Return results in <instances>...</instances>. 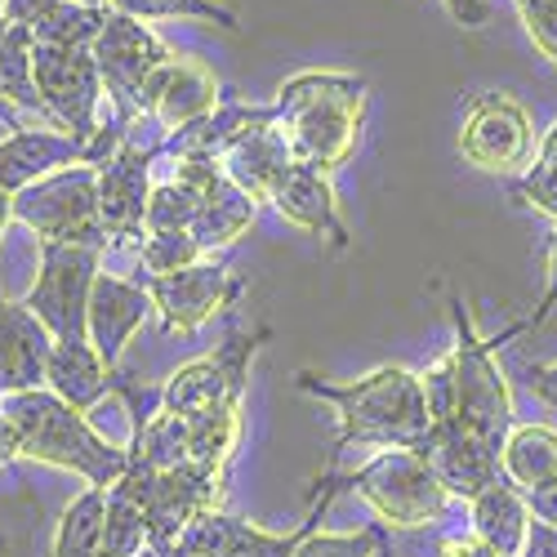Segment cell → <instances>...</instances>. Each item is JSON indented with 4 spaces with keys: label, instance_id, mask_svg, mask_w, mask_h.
<instances>
[{
    "label": "cell",
    "instance_id": "obj_25",
    "mask_svg": "<svg viewBox=\"0 0 557 557\" xmlns=\"http://www.w3.org/2000/svg\"><path fill=\"white\" fill-rule=\"evenodd\" d=\"M0 99L14 112H36L45 121V108L36 99V76H32V27L5 23V32H0Z\"/></svg>",
    "mask_w": 557,
    "mask_h": 557
},
{
    "label": "cell",
    "instance_id": "obj_13",
    "mask_svg": "<svg viewBox=\"0 0 557 557\" xmlns=\"http://www.w3.org/2000/svg\"><path fill=\"white\" fill-rule=\"evenodd\" d=\"M263 339H268L263 326L259 331H232L219 352L178 366L174 375L165 380V388H161V410L193 420V414L214 410L223 401H246L250 361H255V352H259Z\"/></svg>",
    "mask_w": 557,
    "mask_h": 557
},
{
    "label": "cell",
    "instance_id": "obj_46",
    "mask_svg": "<svg viewBox=\"0 0 557 557\" xmlns=\"http://www.w3.org/2000/svg\"><path fill=\"white\" fill-rule=\"evenodd\" d=\"M0 18H5V0H0Z\"/></svg>",
    "mask_w": 557,
    "mask_h": 557
},
{
    "label": "cell",
    "instance_id": "obj_1",
    "mask_svg": "<svg viewBox=\"0 0 557 557\" xmlns=\"http://www.w3.org/2000/svg\"><path fill=\"white\" fill-rule=\"evenodd\" d=\"M450 352L437 357L420 384L429 401V442L424 455L433 473L450 491V499L469 504L482 486L499 478V450L513 429V393L499 370V348L518 339L522 326L513 321L508 331L482 339L473 326V312L459 290H450Z\"/></svg>",
    "mask_w": 557,
    "mask_h": 557
},
{
    "label": "cell",
    "instance_id": "obj_44",
    "mask_svg": "<svg viewBox=\"0 0 557 557\" xmlns=\"http://www.w3.org/2000/svg\"><path fill=\"white\" fill-rule=\"evenodd\" d=\"M10 219H14V197H5V193H0V237H5Z\"/></svg>",
    "mask_w": 557,
    "mask_h": 557
},
{
    "label": "cell",
    "instance_id": "obj_19",
    "mask_svg": "<svg viewBox=\"0 0 557 557\" xmlns=\"http://www.w3.org/2000/svg\"><path fill=\"white\" fill-rule=\"evenodd\" d=\"M54 335L40 326L27 304L0 299V397L45 388Z\"/></svg>",
    "mask_w": 557,
    "mask_h": 557
},
{
    "label": "cell",
    "instance_id": "obj_28",
    "mask_svg": "<svg viewBox=\"0 0 557 557\" xmlns=\"http://www.w3.org/2000/svg\"><path fill=\"white\" fill-rule=\"evenodd\" d=\"M508 197H513L518 206H527V210H535V214H544V219L557 223V121L548 125L535 161H531L518 178H508Z\"/></svg>",
    "mask_w": 557,
    "mask_h": 557
},
{
    "label": "cell",
    "instance_id": "obj_22",
    "mask_svg": "<svg viewBox=\"0 0 557 557\" xmlns=\"http://www.w3.org/2000/svg\"><path fill=\"white\" fill-rule=\"evenodd\" d=\"M469 522L473 535L495 553V557H518L531 531V508L527 495L518 486H508L504 478H495L491 486H482L469 499Z\"/></svg>",
    "mask_w": 557,
    "mask_h": 557
},
{
    "label": "cell",
    "instance_id": "obj_39",
    "mask_svg": "<svg viewBox=\"0 0 557 557\" xmlns=\"http://www.w3.org/2000/svg\"><path fill=\"white\" fill-rule=\"evenodd\" d=\"M527 508H531V518H535V522H544V527L557 531V482L531 491V495H527Z\"/></svg>",
    "mask_w": 557,
    "mask_h": 557
},
{
    "label": "cell",
    "instance_id": "obj_33",
    "mask_svg": "<svg viewBox=\"0 0 557 557\" xmlns=\"http://www.w3.org/2000/svg\"><path fill=\"white\" fill-rule=\"evenodd\" d=\"M384 548V531L370 527V531H357V535H304L295 557H375Z\"/></svg>",
    "mask_w": 557,
    "mask_h": 557
},
{
    "label": "cell",
    "instance_id": "obj_24",
    "mask_svg": "<svg viewBox=\"0 0 557 557\" xmlns=\"http://www.w3.org/2000/svg\"><path fill=\"white\" fill-rule=\"evenodd\" d=\"M499 478L522 495L557 482V429L548 424H513L499 450Z\"/></svg>",
    "mask_w": 557,
    "mask_h": 557
},
{
    "label": "cell",
    "instance_id": "obj_40",
    "mask_svg": "<svg viewBox=\"0 0 557 557\" xmlns=\"http://www.w3.org/2000/svg\"><path fill=\"white\" fill-rule=\"evenodd\" d=\"M518 557H557V531L531 518V531H527V544Z\"/></svg>",
    "mask_w": 557,
    "mask_h": 557
},
{
    "label": "cell",
    "instance_id": "obj_15",
    "mask_svg": "<svg viewBox=\"0 0 557 557\" xmlns=\"http://www.w3.org/2000/svg\"><path fill=\"white\" fill-rule=\"evenodd\" d=\"M174 178L188 183L197 197V214H193V242L201 246L206 259H214L219 250H227L232 242H242L259 219V201L246 197L237 183H232L219 161L210 157H178L174 161Z\"/></svg>",
    "mask_w": 557,
    "mask_h": 557
},
{
    "label": "cell",
    "instance_id": "obj_47",
    "mask_svg": "<svg viewBox=\"0 0 557 557\" xmlns=\"http://www.w3.org/2000/svg\"><path fill=\"white\" fill-rule=\"evenodd\" d=\"M0 32H5V18H0Z\"/></svg>",
    "mask_w": 557,
    "mask_h": 557
},
{
    "label": "cell",
    "instance_id": "obj_12",
    "mask_svg": "<svg viewBox=\"0 0 557 557\" xmlns=\"http://www.w3.org/2000/svg\"><path fill=\"white\" fill-rule=\"evenodd\" d=\"M103 272V250L85 246H40V272L36 286L27 290V308L54 339H89L85 335V308H89V286Z\"/></svg>",
    "mask_w": 557,
    "mask_h": 557
},
{
    "label": "cell",
    "instance_id": "obj_16",
    "mask_svg": "<svg viewBox=\"0 0 557 557\" xmlns=\"http://www.w3.org/2000/svg\"><path fill=\"white\" fill-rule=\"evenodd\" d=\"M326 508H331L326 499H312L308 522H299L286 535H272L263 527H250L242 518L223 513V508H206V513H197L188 527H183L178 544L193 548L197 557H295L299 540L317 531V522L326 518Z\"/></svg>",
    "mask_w": 557,
    "mask_h": 557
},
{
    "label": "cell",
    "instance_id": "obj_21",
    "mask_svg": "<svg viewBox=\"0 0 557 557\" xmlns=\"http://www.w3.org/2000/svg\"><path fill=\"white\" fill-rule=\"evenodd\" d=\"M81 161H85V148L76 144L72 134H63V129H27L23 125V129H14L5 138V144H0V193L18 197L23 188L40 183L45 174L81 165Z\"/></svg>",
    "mask_w": 557,
    "mask_h": 557
},
{
    "label": "cell",
    "instance_id": "obj_45",
    "mask_svg": "<svg viewBox=\"0 0 557 557\" xmlns=\"http://www.w3.org/2000/svg\"><path fill=\"white\" fill-rule=\"evenodd\" d=\"M0 121H5L10 129H23V125H18V112H14V108H10L5 99H0Z\"/></svg>",
    "mask_w": 557,
    "mask_h": 557
},
{
    "label": "cell",
    "instance_id": "obj_32",
    "mask_svg": "<svg viewBox=\"0 0 557 557\" xmlns=\"http://www.w3.org/2000/svg\"><path fill=\"white\" fill-rule=\"evenodd\" d=\"M193 214H197V197L188 183H178L174 174L152 183L148 193V232H188L193 227Z\"/></svg>",
    "mask_w": 557,
    "mask_h": 557
},
{
    "label": "cell",
    "instance_id": "obj_26",
    "mask_svg": "<svg viewBox=\"0 0 557 557\" xmlns=\"http://www.w3.org/2000/svg\"><path fill=\"white\" fill-rule=\"evenodd\" d=\"M103 518H108V491L89 486L67 504V513L54 535V557H99L103 548Z\"/></svg>",
    "mask_w": 557,
    "mask_h": 557
},
{
    "label": "cell",
    "instance_id": "obj_41",
    "mask_svg": "<svg viewBox=\"0 0 557 557\" xmlns=\"http://www.w3.org/2000/svg\"><path fill=\"white\" fill-rule=\"evenodd\" d=\"M437 557H495V553L478 535H450V540H442Z\"/></svg>",
    "mask_w": 557,
    "mask_h": 557
},
{
    "label": "cell",
    "instance_id": "obj_42",
    "mask_svg": "<svg viewBox=\"0 0 557 557\" xmlns=\"http://www.w3.org/2000/svg\"><path fill=\"white\" fill-rule=\"evenodd\" d=\"M18 459V437H14V424L5 420V410H0V463Z\"/></svg>",
    "mask_w": 557,
    "mask_h": 557
},
{
    "label": "cell",
    "instance_id": "obj_10",
    "mask_svg": "<svg viewBox=\"0 0 557 557\" xmlns=\"http://www.w3.org/2000/svg\"><path fill=\"white\" fill-rule=\"evenodd\" d=\"M161 157V144L148 138L138 144L134 134L121 138V148L99 165V214L108 232V250L138 255L148 237V193H152V165Z\"/></svg>",
    "mask_w": 557,
    "mask_h": 557
},
{
    "label": "cell",
    "instance_id": "obj_37",
    "mask_svg": "<svg viewBox=\"0 0 557 557\" xmlns=\"http://www.w3.org/2000/svg\"><path fill=\"white\" fill-rule=\"evenodd\" d=\"M54 5L63 0H5V23H18V27H32L36 18H45Z\"/></svg>",
    "mask_w": 557,
    "mask_h": 557
},
{
    "label": "cell",
    "instance_id": "obj_23",
    "mask_svg": "<svg viewBox=\"0 0 557 557\" xmlns=\"http://www.w3.org/2000/svg\"><path fill=\"white\" fill-rule=\"evenodd\" d=\"M45 388L89 414L112 388V370L103 366V357L89 339H54L50 366H45Z\"/></svg>",
    "mask_w": 557,
    "mask_h": 557
},
{
    "label": "cell",
    "instance_id": "obj_34",
    "mask_svg": "<svg viewBox=\"0 0 557 557\" xmlns=\"http://www.w3.org/2000/svg\"><path fill=\"white\" fill-rule=\"evenodd\" d=\"M535 50L557 67V0H513Z\"/></svg>",
    "mask_w": 557,
    "mask_h": 557
},
{
    "label": "cell",
    "instance_id": "obj_20",
    "mask_svg": "<svg viewBox=\"0 0 557 557\" xmlns=\"http://www.w3.org/2000/svg\"><path fill=\"white\" fill-rule=\"evenodd\" d=\"M290 165H295V157H290V148H286V138L276 134V125H272V108H268L255 125H246V129L219 152V170H223L232 183H237L246 197H255V201H268L272 183L282 178Z\"/></svg>",
    "mask_w": 557,
    "mask_h": 557
},
{
    "label": "cell",
    "instance_id": "obj_35",
    "mask_svg": "<svg viewBox=\"0 0 557 557\" xmlns=\"http://www.w3.org/2000/svg\"><path fill=\"white\" fill-rule=\"evenodd\" d=\"M544 272H548V286H544V295L535 299V308L518 321L522 335H527V331H540L544 321H548V312L557 308V227H553V237H548V246H544Z\"/></svg>",
    "mask_w": 557,
    "mask_h": 557
},
{
    "label": "cell",
    "instance_id": "obj_29",
    "mask_svg": "<svg viewBox=\"0 0 557 557\" xmlns=\"http://www.w3.org/2000/svg\"><path fill=\"white\" fill-rule=\"evenodd\" d=\"M108 10L129 14L138 23H152V18H197V23H214L223 32H242L237 10L219 5V0H108Z\"/></svg>",
    "mask_w": 557,
    "mask_h": 557
},
{
    "label": "cell",
    "instance_id": "obj_4",
    "mask_svg": "<svg viewBox=\"0 0 557 557\" xmlns=\"http://www.w3.org/2000/svg\"><path fill=\"white\" fill-rule=\"evenodd\" d=\"M0 410H5V420L14 424L18 455L67 469V473L85 478V486H99V491L116 486V478L125 473V446H112L85 420V410L67 406L50 388L0 397Z\"/></svg>",
    "mask_w": 557,
    "mask_h": 557
},
{
    "label": "cell",
    "instance_id": "obj_43",
    "mask_svg": "<svg viewBox=\"0 0 557 557\" xmlns=\"http://www.w3.org/2000/svg\"><path fill=\"white\" fill-rule=\"evenodd\" d=\"M138 557H197L193 548H183L178 540H165V544H144V553Z\"/></svg>",
    "mask_w": 557,
    "mask_h": 557
},
{
    "label": "cell",
    "instance_id": "obj_11",
    "mask_svg": "<svg viewBox=\"0 0 557 557\" xmlns=\"http://www.w3.org/2000/svg\"><path fill=\"white\" fill-rule=\"evenodd\" d=\"M134 282L148 290L152 312L161 317V326L170 335H193L201 331L210 317L227 312L246 295V276H237L232 268H223L219 259H201L193 268H178L165 276H144L134 272Z\"/></svg>",
    "mask_w": 557,
    "mask_h": 557
},
{
    "label": "cell",
    "instance_id": "obj_38",
    "mask_svg": "<svg viewBox=\"0 0 557 557\" xmlns=\"http://www.w3.org/2000/svg\"><path fill=\"white\" fill-rule=\"evenodd\" d=\"M527 384H531V393H535L544 406L557 410V361H548V366H531V370H527Z\"/></svg>",
    "mask_w": 557,
    "mask_h": 557
},
{
    "label": "cell",
    "instance_id": "obj_2",
    "mask_svg": "<svg viewBox=\"0 0 557 557\" xmlns=\"http://www.w3.org/2000/svg\"><path fill=\"white\" fill-rule=\"evenodd\" d=\"M295 388L331 401L339 414V437H335V459L344 450H414L424 455L429 442V401H424V384L414 370L406 366H380L370 375L352 380V384H331L312 375V370H299Z\"/></svg>",
    "mask_w": 557,
    "mask_h": 557
},
{
    "label": "cell",
    "instance_id": "obj_14",
    "mask_svg": "<svg viewBox=\"0 0 557 557\" xmlns=\"http://www.w3.org/2000/svg\"><path fill=\"white\" fill-rule=\"evenodd\" d=\"M219 103H223L219 76L188 54H170L148 76V85L138 89V103H134L138 121L134 125H148L157 138H170L178 129L197 125L201 116H210Z\"/></svg>",
    "mask_w": 557,
    "mask_h": 557
},
{
    "label": "cell",
    "instance_id": "obj_8",
    "mask_svg": "<svg viewBox=\"0 0 557 557\" xmlns=\"http://www.w3.org/2000/svg\"><path fill=\"white\" fill-rule=\"evenodd\" d=\"M95 63H99V81H103V99H108V112L121 129H129L138 121V89L148 85V76L174 54L170 45L129 14H116L108 10L103 18V32L95 36Z\"/></svg>",
    "mask_w": 557,
    "mask_h": 557
},
{
    "label": "cell",
    "instance_id": "obj_17",
    "mask_svg": "<svg viewBox=\"0 0 557 557\" xmlns=\"http://www.w3.org/2000/svg\"><path fill=\"white\" fill-rule=\"evenodd\" d=\"M148 317H152V299L134 276H121V272L95 276V286H89V308H85V335L108 370H116L121 352L129 348V339L138 331H144Z\"/></svg>",
    "mask_w": 557,
    "mask_h": 557
},
{
    "label": "cell",
    "instance_id": "obj_18",
    "mask_svg": "<svg viewBox=\"0 0 557 557\" xmlns=\"http://www.w3.org/2000/svg\"><path fill=\"white\" fill-rule=\"evenodd\" d=\"M268 206L299 223L304 232H312V237L321 242H331L335 250H348L352 246V232H348V219L339 210V197L331 188V174H321V170H308V165H290L282 178L272 183V193H268Z\"/></svg>",
    "mask_w": 557,
    "mask_h": 557
},
{
    "label": "cell",
    "instance_id": "obj_27",
    "mask_svg": "<svg viewBox=\"0 0 557 557\" xmlns=\"http://www.w3.org/2000/svg\"><path fill=\"white\" fill-rule=\"evenodd\" d=\"M108 5L103 0H63L45 18L32 23V40L40 45H95V36L103 32Z\"/></svg>",
    "mask_w": 557,
    "mask_h": 557
},
{
    "label": "cell",
    "instance_id": "obj_48",
    "mask_svg": "<svg viewBox=\"0 0 557 557\" xmlns=\"http://www.w3.org/2000/svg\"><path fill=\"white\" fill-rule=\"evenodd\" d=\"M103 5H108V0H103Z\"/></svg>",
    "mask_w": 557,
    "mask_h": 557
},
{
    "label": "cell",
    "instance_id": "obj_5",
    "mask_svg": "<svg viewBox=\"0 0 557 557\" xmlns=\"http://www.w3.org/2000/svg\"><path fill=\"white\" fill-rule=\"evenodd\" d=\"M339 491H357L380 513V522L397 527V531L433 527V522L446 518V508H450V491L433 473V463L420 459L414 450H375L366 463H357V469H348V473L317 478L312 499L335 504Z\"/></svg>",
    "mask_w": 557,
    "mask_h": 557
},
{
    "label": "cell",
    "instance_id": "obj_7",
    "mask_svg": "<svg viewBox=\"0 0 557 557\" xmlns=\"http://www.w3.org/2000/svg\"><path fill=\"white\" fill-rule=\"evenodd\" d=\"M32 76L36 99L45 108V121L54 129L72 134L81 148L95 144L103 129V81L89 45H40L32 40Z\"/></svg>",
    "mask_w": 557,
    "mask_h": 557
},
{
    "label": "cell",
    "instance_id": "obj_9",
    "mask_svg": "<svg viewBox=\"0 0 557 557\" xmlns=\"http://www.w3.org/2000/svg\"><path fill=\"white\" fill-rule=\"evenodd\" d=\"M531 112L508 89H482L463 108L459 157L482 174L518 178L522 165H531Z\"/></svg>",
    "mask_w": 557,
    "mask_h": 557
},
{
    "label": "cell",
    "instance_id": "obj_6",
    "mask_svg": "<svg viewBox=\"0 0 557 557\" xmlns=\"http://www.w3.org/2000/svg\"><path fill=\"white\" fill-rule=\"evenodd\" d=\"M14 219L36 232L40 246H85L108 255V232L99 214V170L85 161L23 188L14 197Z\"/></svg>",
    "mask_w": 557,
    "mask_h": 557
},
{
    "label": "cell",
    "instance_id": "obj_36",
    "mask_svg": "<svg viewBox=\"0 0 557 557\" xmlns=\"http://www.w3.org/2000/svg\"><path fill=\"white\" fill-rule=\"evenodd\" d=\"M442 5L450 10V18L459 27H469V32H478V27L491 23V5H486V0H442Z\"/></svg>",
    "mask_w": 557,
    "mask_h": 557
},
{
    "label": "cell",
    "instance_id": "obj_31",
    "mask_svg": "<svg viewBox=\"0 0 557 557\" xmlns=\"http://www.w3.org/2000/svg\"><path fill=\"white\" fill-rule=\"evenodd\" d=\"M148 544V527H144V513L121 495V491H108V518H103V548L99 557H138Z\"/></svg>",
    "mask_w": 557,
    "mask_h": 557
},
{
    "label": "cell",
    "instance_id": "obj_3",
    "mask_svg": "<svg viewBox=\"0 0 557 557\" xmlns=\"http://www.w3.org/2000/svg\"><path fill=\"white\" fill-rule=\"evenodd\" d=\"M366 121V76L357 72H299L282 81L272 103V125L286 138L299 165L335 174Z\"/></svg>",
    "mask_w": 557,
    "mask_h": 557
},
{
    "label": "cell",
    "instance_id": "obj_30",
    "mask_svg": "<svg viewBox=\"0 0 557 557\" xmlns=\"http://www.w3.org/2000/svg\"><path fill=\"white\" fill-rule=\"evenodd\" d=\"M134 259H138V272H144V276H165V272L201 263L206 255L193 242V232H148Z\"/></svg>",
    "mask_w": 557,
    "mask_h": 557
}]
</instances>
